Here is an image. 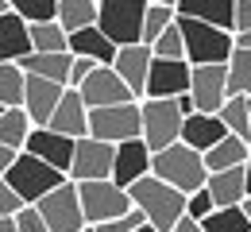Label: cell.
<instances>
[{
    "instance_id": "cell-1",
    "label": "cell",
    "mask_w": 251,
    "mask_h": 232,
    "mask_svg": "<svg viewBox=\"0 0 251 232\" xmlns=\"http://www.w3.org/2000/svg\"><path fill=\"white\" fill-rule=\"evenodd\" d=\"M127 198L147 217V225H155L158 232H170L186 217V194L174 190L170 182L155 178V174H143L139 182H131V186H127Z\"/></svg>"
},
{
    "instance_id": "cell-2",
    "label": "cell",
    "mask_w": 251,
    "mask_h": 232,
    "mask_svg": "<svg viewBox=\"0 0 251 232\" xmlns=\"http://www.w3.org/2000/svg\"><path fill=\"white\" fill-rule=\"evenodd\" d=\"M186 112H193V101L189 93L182 97H143L139 101V120H143V143L151 151L170 147L174 139H182V120Z\"/></svg>"
},
{
    "instance_id": "cell-3",
    "label": "cell",
    "mask_w": 251,
    "mask_h": 232,
    "mask_svg": "<svg viewBox=\"0 0 251 232\" xmlns=\"http://www.w3.org/2000/svg\"><path fill=\"white\" fill-rule=\"evenodd\" d=\"M151 174L162 178V182H170V186L182 190V194L201 190L205 178H209V170H205V155L193 151V147L182 143V139H174V143L162 147V151H151Z\"/></svg>"
},
{
    "instance_id": "cell-4",
    "label": "cell",
    "mask_w": 251,
    "mask_h": 232,
    "mask_svg": "<svg viewBox=\"0 0 251 232\" xmlns=\"http://www.w3.org/2000/svg\"><path fill=\"white\" fill-rule=\"evenodd\" d=\"M174 24L182 27V43H186V58L197 62H228L232 54V31H224L217 24L193 20V16H174Z\"/></svg>"
},
{
    "instance_id": "cell-5",
    "label": "cell",
    "mask_w": 251,
    "mask_h": 232,
    "mask_svg": "<svg viewBox=\"0 0 251 232\" xmlns=\"http://www.w3.org/2000/svg\"><path fill=\"white\" fill-rule=\"evenodd\" d=\"M4 178H8V186L27 201V205H35L47 190H54L58 182H66V170L50 166L47 159H39V155H31V151H20Z\"/></svg>"
},
{
    "instance_id": "cell-6",
    "label": "cell",
    "mask_w": 251,
    "mask_h": 232,
    "mask_svg": "<svg viewBox=\"0 0 251 232\" xmlns=\"http://www.w3.org/2000/svg\"><path fill=\"white\" fill-rule=\"evenodd\" d=\"M143 12L147 0H97V27L108 35L116 47L143 43Z\"/></svg>"
},
{
    "instance_id": "cell-7",
    "label": "cell",
    "mask_w": 251,
    "mask_h": 232,
    "mask_svg": "<svg viewBox=\"0 0 251 232\" xmlns=\"http://www.w3.org/2000/svg\"><path fill=\"white\" fill-rule=\"evenodd\" d=\"M35 209H39V217L47 221L50 232H81L89 225L85 213H81V198H77V182L74 178H66L54 190H47L35 201Z\"/></svg>"
},
{
    "instance_id": "cell-8",
    "label": "cell",
    "mask_w": 251,
    "mask_h": 232,
    "mask_svg": "<svg viewBox=\"0 0 251 232\" xmlns=\"http://www.w3.org/2000/svg\"><path fill=\"white\" fill-rule=\"evenodd\" d=\"M77 198H81V213H85L89 225H100V221L120 217V213L131 209L127 190L120 182H112V178H85V182H77Z\"/></svg>"
},
{
    "instance_id": "cell-9",
    "label": "cell",
    "mask_w": 251,
    "mask_h": 232,
    "mask_svg": "<svg viewBox=\"0 0 251 232\" xmlns=\"http://www.w3.org/2000/svg\"><path fill=\"white\" fill-rule=\"evenodd\" d=\"M143 132L139 120V101H120V104H100L89 108V135L104 139V143H124Z\"/></svg>"
},
{
    "instance_id": "cell-10",
    "label": "cell",
    "mask_w": 251,
    "mask_h": 232,
    "mask_svg": "<svg viewBox=\"0 0 251 232\" xmlns=\"http://www.w3.org/2000/svg\"><path fill=\"white\" fill-rule=\"evenodd\" d=\"M228 97V62H189V101L193 112H217Z\"/></svg>"
},
{
    "instance_id": "cell-11",
    "label": "cell",
    "mask_w": 251,
    "mask_h": 232,
    "mask_svg": "<svg viewBox=\"0 0 251 232\" xmlns=\"http://www.w3.org/2000/svg\"><path fill=\"white\" fill-rule=\"evenodd\" d=\"M112 159H116V143H104V139H97V135H77L66 178H74V182L112 178Z\"/></svg>"
},
{
    "instance_id": "cell-12",
    "label": "cell",
    "mask_w": 251,
    "mask_h": 232,
    "mask_svg": "<svg viewBox=\"0 0 251 232\" xmlns=\"http://www.w3.org/2000/svg\"><path fill=\"white\" fill-rule=\"evenodd\" d=\"M77 93H81V101H85L89 108L120 104V101H135V97H131V89L124 85V77H120L112 66H93V70H89V77L77 85Z\"/></svg>"
},
{
    "instance_id": "cell-13",
    "label": "cell",
    "mask_w": 251,
    "mask_h": 232,
    "mask_svg": "<svg viewBox=\"0 0 251 232\" xmlns=\"http://www.w3.org/2000/svg\"><path fill=\"white\" fill-rule=\"evenodd\" d=\"M189 93V58H151L143 97H182Z\"/></svg>"
},
{
    "instance_id": "cell-14",
    "label": "cell",
    "mask_w": 251,
    "mask_h": 232,
    "mask_svg": "<svg viewBox=\"0 0 251 232\" xmlns=\"http://www.w3.org/2000/svg\"><path fill=\"white\" fill-rule=\"evenodd\" d=\"M151 47L147 43H127V47H116V58H112V70L124 77V85L131 89V97L143 101L147 93V70H151Z\"/></svg>"
},
{
    "instance_id": "cell-15",
    "label": "cell",
    "mask_w": 251,
    "mask_h": 232,
    "mask_svg": "<svg viewBox=\"0 0 251 232\" xmlns=\"http://www.w3.org/2000/svg\"><path fill=\"white\" fill-rule=\"evenodd\" d=\"M143 174H151V147L143 143V135L116 143V159H112V182H120V186L127 190V186H131V182H139Z\"/></svg>"
},
{
    "instance_id": "cell-16",
    "label": "cell",
    "mask_w": 251,
    "mask_h": 232,
    "mask_svg": "<svg viewBox=\"0 0 251 232\" xmlns=\"http://www.w3.org/2000/svg\"><path fill=\"white\" fill-rule=\"evenodd\" d=\"M62 93H66L62 81L27 74V81H24V108H27V120H31L35 128L50 120V112L58 108V97H62Z\"/></svg>"
},
{
    "instance_id": "cell-17",
    "label": "cell",
    "mask_w": 251,
    "mask_h": 232,
    "mask_svg": "<svg viewBox=\"0 0 251 232\" xmlns=\"http://www.w3.org/2000/svg\"><path fill=\"white\" fill-rule=\"evenodd\" d=\"M24 151L47 159V163L58 166V170H70V159H74V135H62V132H54V128H47V124H39V128L27 132Z\"/></svg>"
},
{
    "instance_id": "cell-18",
    "label": "cell",
    "mask_w": 251,
    "mask_h": 232,
    "mask_svg": "<svg viewBox=\"0 0 251 232\" xmlns=\"http://www.w3.org/2000/svg\"><path fill=\"white\" fill-rule=\"evenodd\" d=\"M47 128H54V132L62 135H89V104L81 101L77 89H70L66 85V93L58 97V108L50 112V120H47Z\"/></svg>"
},
{
    "instance_id": "cell-19",
    "label": "cell",
    "mask_w": 251,
    "mask_h": 232,
    "mask_svg": "<svg viewBox=\"0 0 251 232\" xmlns=\"http://www.w3.org/2000/svg\"><path fill=\"white\" fill-rule=\"evenodd\" d=\"M220 135H228V132H224L217 112H186V120H182V143H189L193 151L205 155Z\"/></svg>"
},
{
    "instance_id": "cell-20",
    "label": "cell",
    "mask_w": 251,
    "mask_h": 232,
    "mask_svg": "<svg viewBox=\"0 0 251 232\" xmlns=\"http://www.w3.org/2000/svg\"><path fill=\"white\" fill-rule=\"evenodd\" d=\"M70 54H85V58H93L97 66H112L116 43L100 31L97 24H89V27H81V31H70Z\"/></svg>"
},
{
    "instance_id": "cell-21",
    "label": "cell",
    "mask_w": 251,
    "mask_h": 232,
    "mask_svg": "<svg viewBox=\"0 0 251 232\" xmlns=\"http://www.w3.org/2000/svg\"><path fill=\"white\" fill-rule=\"evenodd\" d=\"M174 12L205 20V24H217L224 31L236 27V0H174Z\"/></svg>"
},
{
    "instance_id": "cell-22",
    "label": "cell",
    "mask_w": 251,
    "mask_h": 232,
    "mask_svg": "<svg viewBox=\"0 0 251 232\" xmlns=\"http://www.w3.org/2000/svg\"><path fill=\"white\" fill-rule=\"evenodd\" d=\"M27 51H31L27 20H24V16H16L12 8H8V12H0V62H20Z\"/></svg>"
},
{
    "instance_id": "cell-23",
    "label": "cell",
    "mask_w": 251,
    "mask_h": 232,
    "mask_svg": "<svg viewBox=\"0 0 251 232\" xmlns=\"http://www.w3.org/2000/svg\"><path fill=\"white\" fill-rule=\"evenodd\" d=\"M205 190L213 205H240L248 198V182H244V166H228V170H209Z\"/></svg>"
},
{
    "instance_id": "cell-24",
    "label": "cell",
    "mask_w": 251,
    "mask_h": 232,
    "mask_svg": "<svg viewBox=\"0 0 251 232\" xmlns=\"http://www.w3.org/2000/svg\"><path fill=\"white\" fill-rule=\"evenodd\" d=\"M70 62L74 54L70 51H27L20 58L24 74H35V77H50V81H70Z\"/></svg>"
},
{
    "instance_id": "cell-25",
    "label": "cell",
    "mask_w": 251,
    "mask_h": 232,
    "mask_svg": "<svg viewBox=\"0 0 251 232\" xmlns=\"http://www.w3.org/2000/svg\"><path fill=\"white\" fill-rule=\"evenodd\" d=\"M251 155V143L240 135H220L217 143L205 151V170H228V166H244Z\"/></svg>"
},
{
    "instance_id": "cell-26",
    "label": "cell",
    "mask_w": 251,
    "mask_h": 232,
    "mask_svg": "<svg viewBox=\"0 0 251 232\" xmlns=\"http://www.w3.org/2000/svg\"><path fill=\"white\" fill-rule=\"evenodd\" d=\"M220 124H224V132L228 135H240V139H251V97L244 93H228L224 104L217 108Z\"/></svg>"
},
{
    "instance_id": "cell-27",
    "label": "cell",
    "mask_w": 251,
    "mask_h": 232,
    "mask_svg": "<svg viewBox=\"0 0 251 232\" xmlns=\"http://www.w3.org/2000/svg\"><path fill=\"white\" fill-rule=\"evenodd\" d=\"M27 39H31V51H70V31L58 20H35V24H27Z\"/></svg>"
},
{
    "instance_id": "cell-28",
    "label": "cell",
    "mask_w": 251,
    "mask_h": 232,
    "mask_svg": "<svg viewBox=\"0 0 251 232\" xmlns=\"http://www.w3.org/2000/svg\"><path fill=\"white\" fill-rule=\"evenodd\" d=\"M31 128H35V124L27 120V108H24V104H12V108L0 112V143L24 151V143H27V132H31Z\"/></svg>"
},
{
    "instance_id": "cell-29",
    "label": "cell",
    "mask_w": 251,
    "mask_h": 232,
    "mask_svg": "<svg viewBox=\"0 0 251 232\" xmlns=\"http://www.w3.org/2000/svg\"><path fill=\"white\" fill-rule=\"evenodd\" d=\"M205 232H251V221L244 213V205H213L209 217H201Z\"/></svg>"
},
{
    "instance_id": "cell-30",
    "label": "cell",
    "mask_w": 251,
    "mask_h": 232,
    "mask_svg": "<svg viewBox=\"0 0 251 232\" xmlns=\"http://www.w3.org/2000/svg\"><path fill=\"white\" fill-rule=\"evenodd\" d=\"M54 20L66 31H81V27L97 24V0H58V16Z\"/></svg>"
},
{
    "instance_id": "cell-31",
    "label": "cell",
    "mask_w": 251,
    "mask_h": 232,
    "mask_svg": "<svg viewBox=\"0 0 251 232\" xmlns=\"http://www.w3.org/2000/svg\"><path fill=\"white\" fill-rule=\"evenodd\" d=\"M228 93L251 97V51L244 47H232V54H228Z\"/></svg>"
},
{
    "instance_id": "cell-32",
    "label": "cell",
    "mask_w": 251,
    "mask_h": 232,
    "mask_svg": "<svg viewBox=\"0 0 251 232\" xmlns=\"http://www.w3.org/2000/svg\"><path fill=\"white\" fill-rule=\"evenodd\" d=\"M24 81H27V74L20 62H0V104L4 108L24 104Z\"/></svg>"
},
{
    "instance_id": "cell-33",
    "label": "cell",
    "mask_w": 251,
    "mask_h": 232,
    "mask_svg": "<svg viewBox=\"0 0 251 232\" xmlns=\"http://www.w3.org/2000/svg\"><path fill=\"white\" fill-rule=\"evenodd\" d=\"M174 16H178V12H174V4H147V12H143V35H139V39L151 47L158 35L174 24Z\"/></svg>"
},
{
    "instance_id": "cell-34",
    "label": "cell",
    "mask_w": 251,
    "mask_h": 232,
    "mask_svg": "<svg viewBox=\"0 0 251 232\" xmlns=\"http://www.w3.org/2000/svg\"><path fill=\"white\" fill-rule=\"evenodd\" d=\"M8 8L16 16H24L27 24H35V20H54L58 16V0H8Z\"/></svg>"
},
{
    "instance_id": "cell-35",
    "label": "cell",
    "mask_w": 251,
    "mask_h": 232,
    "mask_svg": "<svg viewBox=\"0 0 251 232\" xmlns=\"http://www.w3.org/2000/svg\"><path fill=\"white\" fill-rule=\"evenodd\" d=\"M151 54H155V58H186L182 27H178V24H170V27H166V31H162L155 43H151Z\"/></svg>"
},
{
    "instance_id": "cell-36",
    "label": "cell",
    "mask_w": 251,
    "mask_h": 232,
    "mask_svg": "<svg viewBox=\"0 0 251 232\" xmlns=\"http://www.w3.org/2000/svg\"><path fill=\"white\" fill-rule=\"evenodd\" d=\"M147 217L131 205L127 213H120V217H108V221H100V225H93V232H131V229H139Z\"/></svg>"
},
{
    "instance_id": "cell-37",
    "label": "cell",
    "mask_w": 251,
    "mask_h": 232,
    "mask_svg": "<svg viewBox=\"0 0 251 232\" xmlns=\"http://www.w3.org/2000/svg\"><path fill=\"white\" fill-rule=\"evenodd\" d=\"M213 213V198H209V190L201 186V190H193V194H186V217H193V221H201V217H209Z\"/></svg>"
},
{
    "instance_id": "cell-38",
    "label": "cell",
    "mask_w": 251,
    "mask_h": 232,
    "mask_svg": "<svg viewBox=\"0 0 251 232\" xmlns=\"http://www.w3.org/2000/svg\"><path fill=\"white\" fill-rule=\"evenodd\" d=\"M12 221H16V232H50V229H47V221L39 217V209H35V205H24Z\"/></svg>"
},
{
    "instance_id": "cell-39",
    "label": "cell",
    "mask_w": 251,
    "mask_h": 232,
    "mask_svg": "<svg viewBox=\"0 0 251 232\" xmlns=\"http://www.w3.org/2000/svg\"><path fill=\"white\" fill-rule=\"evenodd\" d=\"M24 205H27V201H24L16 190H12V186H8V178H0V217H16Z\"/></svg>"
},
{
    "instance_id": "cell-40",
    "label": "cell",
    "mask_w": 251,
    "mask_h": 232,
    "mask_svg": "<svg viewBox=\"0 0 251 232\" xmlns=\"http://www.w3.org/2000/svg\"><path fill=\"white\" fill-rule=\"evenodd\" d=\"M93 66H97L93 58H85V54H74V62H70V81H66V85H70V89H77V85L89 77V70H93Z\"/></svg>"
},
{
    "instance_id": "cell-41",
    "label": "cell",
    "mask_w": 251,
    "mask_h": 232,
    "mask_svg": "<svg viewBox=\"0 0 251 232\" xmlns=\"http://www.w3.org/2000/svg\"><path fill=\"white\" fill-rule=\"evenodd\" d=\"M232 31H251V0H236V27Z\"/></svg>"
},
{
    "instance_id": "cell-42",
    "label": "cell",
    "mask_w": 251,
    "mask_h": 232,
    "mask_svg": "<svg viewBox=\"0 0 251 232\" xmlns=\"http://www.w3.org/2000/svg\"><path fill=\"white\" fill-rule=\"evenodd\" d=\"M16 155H20V151H16V147H8V143H0V178H4V174H8V166L16 163Z\"/></svg>"
},
{
    "instance_id": "cell-43",
    "label": "cell",
    "mask_w": 251,
    "mask_h": 232,
    "mask_svg": "<svg viewBox=\"0 0 251 232\" xmlns=\"http://www.w3.org/2000/svg\"><path fill=\"white\" fill-rule=\"evenodd\" d=\"M170 232H205V229H201V221H193V217H182V221H178V225H174Z\"/></svg>"
},
{
    "instance_id": "cell-44",
    "label": "cell",
    "mask_w": 251,
    "mask_h": 232,
    "mask_svg": "<svg viewBox=\"0 0 251 232\" xmlns=\"http://www.w3.org/2000/svg\"><path fill=\"white\" fill-rule=\"evenodd\" d=\"M232 47H244V51H251V31H232Z\"/></svg>"
},
{
    "instance_id": "cell-45",
    "label": "cell",
    "mask_w": 251,
    "mask_h": 232,
    "mask_svg": "<svg viewBox=\"0 0 251 232\" xmlns=\"http://www.w3.org/2000/svg\"><path fill=\"white\" fill-rule=\"evenodd\" d=\"M0 232H16V221L12 217H0Z\"/></svg>"
},
{
    "instance_id": "cell-46",
    "label": "cell",
    "mask_w": 251,
    "mask_h": 232,
    "mask_svg": "<svg viewBox=\"0 0 251 232\" xmlns=\"http://www.w3.org/2000/svg\"><path fill=\"white\" fill-rule=\"evenodd\" d=\"M244 182H248V194H251V155H248V163H244Z\"/></svg>"
},
{
    "instance_id": "cell-47",
    "label": "cell",
    "mask_w": 251,
    "mask_h": 232,
    "mask_svg": "<svg viewBox=\"0 0 251 232\" xmlns=\"http://www.w3.org/2000/svg\"><path fill=\"white\" fill-rule=\"evenodd\" d=\"M131 232H158V229H155V225H147V221H143L139 229H131Z\"/></svg>"
},
{
    "instance_id": "cell-48",
    "label": "cell",
    "mask_w": 251,
    "mask_h": 232,
    "mask_svg": "<svg viewBox=\"0 0 251 232\" xmlns=\"http://www.w3.org/2000/svg\"><path fill=\"white\" fill-rule=\"evenodd\" d=\"M240 205H244V213H248V221H251V194H248L244 201H240Z\"/></svg>"
},
{
    "instance_id": "cell-49",
    "label": "cell",
    "mask_w": 251,
    "mask_h": 232,
    "mask_svg": "<svg viewBox=\"0 0 251 232\" xmlns=\"http://www.w3.org/2000/svg\"><path fill=\"white\" fill-rule=\"evenodd\" d=\"M147 4H174V0H147Z\"/></svg>"
},
{
    "instance_id": "cell-50",
    "label": "cell",
    "mask_w": 251,
    "mask_h": 232,
    "mask_svg": "<svg viewBox=\"0 0 251 232\" xmlns=\"http://www.w3.org/2000/svg\"><path fill=\"white\" fill-rule=\"evenodd\" d=\"M0 12H8V0H0Z\"/></svg>"
},
{
    "instance_id": "cell-51",
    "label": "cell",
    "mask_w": 251,
    "mask_h": 232,
    "mask_svg": "<svg viewBox=\"0 0 251 232\" xmlns=\"http://www.w3.org/2000/svg\"><path fill=\"white\" fill-rule=\"evenodd\" d=\"M81 232H93V225H85V229H81Z\"/></svg>"
},
{
    "instance_id": "cell-52",
    "label": "cell",
    "mask_w": 251,
    "mask_h": 232,
    "mask_svg": "<svg viewBox=\"0 0 251 232\" xmlns=\"http://www.w3.org/2000/svg\"><path fill=\"white\" fill-rule=\"evenodd\" d=\"M0 112H4V104H0Z\"/></svg>"
},
{
    "instance_id": "cell-53",
    "label": "cell",
    "mask_w": 251,
    "mask_h": 232,
    "mask_svg": "<svg viewBox=\"0 0 251 232\" xmlns=\"http://www.w3.org/2000/svg\"><path fill=\"white\" fill-rule=\"evenodd\" d=\"M248 143H251V139H248Z\"/></svg>"
}]
</instances>
